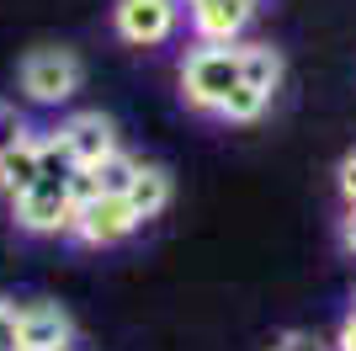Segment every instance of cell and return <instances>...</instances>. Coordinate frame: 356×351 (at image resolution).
<instances>
[{
    "mask_svg": "<svg viewBox=\"0 0 356 351\" xmlns=\"http://www.w3.org/2000/svg\"><path fill=\"white\" fill-rule=\"evenodd\" d=\"M59 139L70 149L74 171H96L106 155H118V128H112L106 112H70L59 123Z\"/></svg>",
    "mask_w": 356,
    "mask_h": 351,
    "instance_id": "cell-7",
    "label": "cell"
},
{
    "mask_svg": "<svg viewBox=\"0 0 356 351\" xmlns=\"http://www.w3.org/2000/svg\"><path fill=\"white\" fill-rule=\"evenodd\" d=\"M341 245L356 256V208H346V219H341Z\"/></svg>",
    "mask_w": 356,
    "mask_h": 351,
    "instance_id": "cell-17",
    "label": "cell"
},
{
    "mask_svg": "<svg viewBox=\"0 0 356 351\" xmlns=\"http://www.w3.org/2000/svg\"><path fill=\"white\" fill-rule=\"evenodd\" d=\"M186 0H118L112 6V32L128 48H160L181 32Z\"/></svg>",
    "mask_w": 356,
    "mask_h": 351,
    "instance_id": "cell-4",
    "label": "cell"
},
{
    "mask_svg": "<svg viewBox=\"0 0 356 351\" xmlns=\"http://www.w3.org/2000/svg\"><path fill=\"white\" fill-rule=\"evenodd\" d=\"M282 48L271 43H245V75H239V86L255 91V96H266V102H277V91H282Z\"/></svg>",
    "mask_w": 356,
    "mask_h": 351,
    "instance_id": "cell-10",
    "label": "cell"
},
{
    "mask_svg": "<svg viewBox=\"0 0 356 351\" xmlns=\"http://www.w3.org/2000/svg\"><path fill=\"white\" fill-rule=\"evenodd\" d=\"M38 176H43V139H38V133H22V139L0 155V197L16 203Z\"/></svg>",
    "mask_w": 356,
    "mask_h": 351,
    "instance_id": "cell-9",
    "label": "cell"
},
{
    "mask_svg": "<svg viewBox=\"0 0 356 351\" xmlns=\"http://www.w3.org/2000/svg\"><path fill=\"white\" fill-rule=\"evenodd\" d=\"M138 213H134V203L128 197H86V203L74 208V224H70V234L80 240V245H90V250H106V245H122L128 234L138 229Z\"/></svg>",
    "mask_w": 356,
    "mask_h": 351,
    "instance_id": "cell-5",
    "label": "cell"
},
{
    "mask_svg": "<svg viewBox=\"0 0 356 351\" xmlns=\"http://www.w3.org/2000/svg\"><path fill=\"white\" fill-rule=\"evenodd\" d=\"M90 181V192H102V197H128V187H134V176H138V160L134 155H106L96 171H80Z\"/></svg>",
    "mask_w": 356,
    "mask_h": 351,
    "instance_id": "cell-12",
    "label": "cell"
},
{
    "mask_svg": "<svg viewBox=\"0 0 356 351\" xmlns=\"http://www.w3.org/2000/svg\"><path fill=\"white\" fill-rule=\"evenodd\" d=\"M351 314H356V292H351Z\"/></svg>",
    "mask_w": 356,
    "mask_h": 351,
    "instance_id": "cell-18",
    "label": "cell"
},
{
    "mask_svg": "<svg viewBox=\"0 0 356 351\" xmlns=\"http://www.w3.org/2000/svg\"><path fill=\"white\" fill-rule=\"evenodd\" d=\"M16 86L32 107H70L86 86V64L70 48H32L16 70Z\"/></svg>",
    "mask_w": 356,
    "mask_h": 351,
    "instance_id": "cell-2",
    "label": "cell"
},
{
    "mask_svg": "<svg viewBox=\"0 0 356 351\" xmlns=\"http://www.w3.org/2000/svg\"><path fill=\"white\" fill-rule=\"evenodd\" d=\"M128 203H134L138 219H160L165 208H170V171L165 165H144L138 160V176H134V187H128Z\"/></svg>",
    "mask_w": 356,
    "mask_h": 351,
    "instance_id": "cell-11",
    "label": "cell"
},
{
    "mask_svg": "<svg viewBox=\"0 0 356 351\" xmlns=\"http://www.w3.org/2000/svg\"><path fill=\"white\" fill-rule=\"evenodd\" d=\"M74 208H80L74 176H38L11 203V219H16V229H27V234H70Z\"/></svg>",
    "mask_w": 356,
    "mask_h": 351,
    "instance_id": "cell-3",
    "label": "cell"
},
{
    "mask_svg": "<svg viewBox=\"0 0 356 351\" xmlns=\"http://www.w3.org/2000/svg\"><path fill=\"white\" fill-rule=\"evenodd\" d=\"M335 351H356V314L341 320V336H335Z\"/></svg>",
    "mask_w": 356,
    "mask_h": 351,
    "instance_id": "cell-16",
    "label": "cell"
},
{
    "mask_svg": "<svg viewBox=\"0 0 356 351\" xmlns=\"http://www.w3.org/2000/svg\"><path fill=\"white\" fill-rule=\"evenodd\" d=\"M22 133H32V128H27V117L16 112V102H0V155H6V149H11Z\"/></svg>",
    "mask_w": 356,
    "mask_h": 351,
    "instance_id": "cell-13",
    "label": "cell"
},
{
    "mask_svg": "<svg viewBox=\"0 0 356 351\" xmlns=\"http://www.w3.org/2000/svg\"><path fill=\"white\" fill-rule=\"evenodd\" d=\"M11 351H74V320H70V309L48 304V298L16 304Z\"/></svg>",
    "mask_w": 356,
    "mask_h": 351,
    "instance_id": "cell-6",
    "label": "cell"
},
{
    "mask_svg": "<svg viewBox=\"0 0 356 351\" xmlns=\"http://www.w3.org/2000/svg\"><path fill=\"white\" fill-rule=\"evenodd\" d=\"M245 75V48L239 43H197L181 58V102L202 117H223L229 96Z\"/></svg>",
    "mask_w": 356,
    "mask_h": 351,
    "instance_id": "cell-1",
    "label": "cell"
},
{
    "mask_svg": "<svg viewBox=\"0 0 356 351\" xmlns=\"http://www.w3.org/2000/svg\"><path fill=\"white\" fill-rule=\"evenodd\" d=\"M250 16L255 0H186V22H192L197 43H239Z\"/></svg>",
    "mask_w": 356,
    "mask_h": 351,
    "instance_id": "cell-8",
    "label": "cell"
},
{
    "mask_svg": "<svg viewBox=\"0 0 356 351\" xmlns=\"http://www.w3.org/2000/svg\"><path fill=\"white\" fill-rule=\"evenodd\" d=\"M341 197H346V208H356V149L341 160Z\"/></svg>",
    "mask_w": 356,
    "mask_h": 351,
    "instance_id": "cell-15",
    "label": "cell"
},
{
    "mask_svg": "<svg viewBox=\"0 0 356 351\" xmlns=\"http://www.w3.org/2000/svg\"><path fill=\"white\" fill-rule=\"evenodd\" d=\"M271 351H335V346L314 341L309 330H287V336H277V346H271Z\"/></svg>",
    "mask_w": 356,
    "mask_h": 351,
    "instance_id": "cell-14",
    "label": "cell"
}]
</instances>
